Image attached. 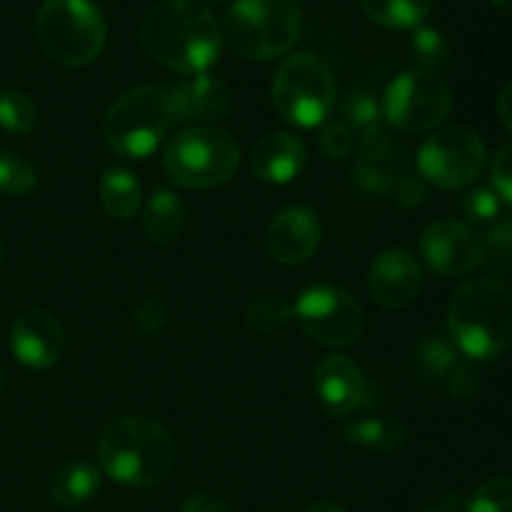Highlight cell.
Returning a JSON list of instances; mask_svg holds the SVG:
<instances>
[{"label":"cell","mask_w":512,"mask_h":512,"mask_svg":"<svg viewBox=\"0 0 512 512\" xmlns=\"http://www.w3.org/2000/svg\"><path fill=\"white\" fill-rule=\"evenodd\" d=\"M140 48L170 70L205 73L223 53V28L205 5L195 0H160L143 15Z\"/></svg>","instance_id":"cell-1"},{"label":"cell","mask_w":512,"mask_h":512,"mask_svg":"<svg viewBox=\"0 0 512 512\" xmlns=\"http://www.w3.org/2000/svg\"><path fill=\"white\" fill-rule=\"evenodd\" d=\"M100 470L128 488H153L168 478L175 443L168 430L145 415H120L98 438Z\"/></svg>","instance_id":"cell-2"},{"label":"cell","mask_w":512,"mask_h":512,"mask_svg":"<svg viewBox=\"0 0 512 512\" xmlns=\"http://www.w3.org/2000/svg\"><path fill=\"white\" fill-rule=\"evenodd\" d=\"M448 333L470 360L490 363L512 345V295L498 278H475L455 290Z\"/></svg>","instance_id":"cell-3"},{"label":"cell","mask_w":512,"mask_h":512,"mask_svg":"<svg viewBox=\"0 0 512 512\" xmlns=\"http://www.w3.org/2000/svg\"><path fill=\"white\" fill-rule=\"evenodd\" d=\"M298 0H235L225 15L223 40L248 60H275L300 38Z\"/></svg>","instance_id":"cell-4"},{"label":"cell","mask_w":512,"mask_h":512,"mask_svg":"<svg viewBox=\"0 0 512 512\" xmlns=\"http://www.w3.org/2000/svg\"><path fill=\"white\" fill-rule=\"evenodd\" d=\"M35 35L60 65L93 63L105 45V20L90 0H45L35 15Z\"/></svg>","instance_id":"cell-5"},{"label":"cell","mask_w":512,"mask_h":512,"mask_svg":"<svg viewBox=\"0 0 512 512\" xmlns=\"http://www.w3.org/2000/svg\"><path fill=\"white\" fill-rule=\"evenodd\" d=\"M240 165V148L225 130L185 128L168 143L163 155L165 175L180 188H218Z\"/></svg>","instance_id":"cell-6"},{"label":"cell","mask_w":512,"mask_h":512,"mask_svg":"<svg viewBox=\"0 0 512 512\" xmlns=\"http://www.w3.org/2000/svg\"><path fill=\"white\" fill-rule=\"evenodd\" d=\"M273 105L288 123L318 128L328 123L335 108V75L323 58L295 53L278 65L273 75Z\"/></svg>","instance_id":"cell-7"},{"label":"cell","mask_w":512,"mask_h":512,"mask_svg":"<svg viewBox=\"0 0 512 512\" xmlns=\"http://www.w3.org/2000/svg\"><path fill=\"white\" fill-rule=\"evenodd\" d=\"M170 125L173 120L168 90L158 85H138L110 105L103 120V133L115 153L143 160L163 143Z\"/></svg>","instance_id":"cell-8"},{"label":"cell","mask_w":512,"mask_h":512,"mask_svg":"<svg viewBox=\"0 0 512 512\" xmlns=\"http://www.w3.org/2000/svg\"><path fill=\"white\" fill-rule=\"evenodd\" d=\"M383 118L403 133H428L453 110V93L438 73L430 70H405L385 88Z\"/></svg>","instance_id":"cell-9"},{"label":"cell","mask_w":512,"mask_h":512,"mask_svg":"<svg viewBox=\"0 0 512 512\" xmlns=\"http://www.w3.org/2000/svg\"><path fill=\"white\" fill-rule=\"evenodd\" d=\"M488 148L475 130L463 125L435 130L418 150V170L425 183L440 190H458L483 175Z\"/></svg>","instance_id":"cell-10"},{"label":"cell","mask_w":512,"mask_h":512,"mask_svg":"<svg viewBox=\"0 0 512 512\" xmlns=\"http://www.w3.org/2000/svg\"><path fill=\"white\" fill-rule=\"evenodd\" d=\"M293 318L308 338L328 348H348L358 343L365 328L360 305L338 285H313L303 290L293 305Z\"/></svg>","instance_id":"cell-11"},{"label":"cell","mask_w":512,"mask_h":512,"mask_svg":"<svg viewBox=\"0 0 512 512\" xmlns=\"http://www.w3.org/2000/svg\"><path fill=\"white\" fill-rule=\"evenodd\" d=\"M420 255L433 273L460 278L483 265V238L460 220H435L420 235Z\"/></svg>","instance_id":"cell-12"},{"label":"cell","mask_w":512,"mask_h":512,"mask_svg":"<svg viewBox=\"0 0 512 512\" xmlns=\"http://www.w3.org/2000/svg\"><path fill=\"white\" fill-rule=\"evenodd\" d=\"M165 90H168L170 120L180 128H208L210 123L228 118L233 110V93L228 85L208 73L190 75Z\"/></svg>","instance_id":"cell-13"},{"label":"cell","mask_w":512,"mask_h":512,"mask_svg":"<svg viewBox=\"0 0 512 512\" xmlns=\"http://www.w3.org/2000/svg\"><path fill=\"white\" fill-rule=\"evenodd\" d=\"M10 350L28 368H53L65 350L63 325L45 310H25L10 328Z\"/></svg>","instance_id":"cell-14"},{"label":"cell","mask_w":512,"mask_h":512,"mask_svg":"<svg viewBox=\"0 0 512 512\" xmlns=\"http://www.w3.org/2000/svg\"><path fill=\"white\" fill-rule=\"evenodd\" d=\"M423 288L420 263L403 248H390L373 260L368 273V290L383 308H405Z\"/></svg>","instance_id":"cell-15"},{"label":"cell","mask_w":512,"mask_h":512,"mask_svg":"<svg viewBox=\"0 0 512 512\" xmlns=\"http://www.w3.org/2000/svg\"><path fill=\"white\" fill-rule=\"evenodd\" d=\"M323 228L315 210L305 205H290L280 210L268 228V253L283 265L308 263L320 248Z\"/></svg>","instance_id":"cell-16"},{"label":"cell","mask_w":512,"mask_h":512,"mask_svg":"<svg viewBox=\"0 0 512 512\" xmlns=\"http://www.w3.org/2000/svg\"><path fill=\"white\" fill-rule=\"evenodd\" d=\"M313 388L320 405L335 418H345L365 403V380L348 355H325L313 373Z\"/></svg>","instance_id":"cell-17"},{"label":"cell","mask_w":512,"mask_h":512,"mask_svg":"<svg viewBox=\"0 0 512 512\" xmlns=\"http://www.w3.org/2000/svg\"><path fill=\"white\" fill-rule=\"evenodd\" d=\"M305 165V143L298 135L268 133L255 143L250 168L263 183L285 185L298 178Z\"/></svg>","instance_id":"cell-18"},{"label":"cell","mask_w":512,"mask_h":512,"mask_svg":"<svg viewBox=\"0 0 512 512\" xmlns=\"http://www.w3.org/2000/svg\"><path fill=\"white\" fill-rule=\"evenodd\" d=\"M405 168H408L405 153L400 148H393V143L383 135V138L360 145L353 178L365 193L385 195L395 190V185L405 178Z\"/></svg>","instance_id":"cell-19"},{"label":"cell","mask_w":512,"mask_h":512,"mask_svg":"<svg viewBox=\"0 0 512 512\" xmlns=\"http://www.w3.org/2000/svg\"><path fill=\"white\" fill-rule=\"evenodd\" d=\"M103 480V470L95 468L93 463L85 460H73V463L60 465L48 483L50 500L63 508H75L95 498Z\"/></svg>","instance_id":"cell-20"},{"label":"cell","mask_w":512,"mask_h":512,"mask_svg":"<svg viewBox=\"0 0 512 512\" xmlns=\"http://www.w3.org/2000/svg\"><path fill=\"white\" fill-rule=\"evenodd\" d=\"M185 223V208L178 195L168 188L153 190L143 208V228L153 243L168 245L180 235Z\"/></svg>","instance_id":"cell-21"},{"label":"cell","mask_w":512,"mask_h":512,"mask_svg":"<svg viewBox=\"0 0 512 512\" xmlns=\"http://www.w3.org/2000/svg\"><path fill=\"white\" fill-rule=\"evenodd\" d=\"M100 203L105 213L115 220L133 218L143 203V185L130 170L108 168L100 178Z\"/></svg>","instance_id":"cell-22"},{"label":"cell","mask_w":512,"mask_h":512,"mask_svg":"<svg viewBox=\"0 0 512 512\" xmlns=\"http://www.w3.org/2000/svg\"><path fill=\"white\" fill-rule=\"evenodd\" d=\"M340 123L350 130L358 145L370 143L385 135L383 108L370 93H350L340 103Z\"/></svg>","instance_id":"cell-23"},{"label":"cell","mask_w":512,"mask_h":512,"mask_svg":"<svg viewBox=\"0 0 512 512\" xmlns=\"http://www.w3.org/2000/svg\"><path fill=\"white\" fill-rule=\"evenodd\" d=\"M405 425L400 420L388 418V415H378V418H360L345 428V438L348 443L360 445L368 450H398L405 443Z\"/></svg>","instance_id":"cell-24"},{"label":"cell","mask_w":512,"mask_h":512,"mask_svg":"<svg viewBox=\"0 0 512 512\" xmlns=\"http://www.w3.org/2000/svg\"><path fill=\"white\" fill-rule=\"evenodd\" d=\"M365 15L385 28L410 30L428 18L433 0H360Z\"/></svg>","instance_id":"cell-25"},{"label":"cell","mask_w":512,"mask_h":512,"mask_svg":"<svg viewBox=\"0 0 512 512\" xmlns=\"http://www.w3.org/2000/svg\"><path fill=\"white\" fill-rule=\"evenodd\" d=\"M420 370L435 380H448L460 365V350L445 335H430L415 350Z\"/></svg>","instance_id":"cell-26"},{"label":"cell","mask_w":512,"mask_h":512,"mask_svg":"<svg viewBox=\"0 0 512 512\" xmlns=\"http://www.w3.org/2000/svg\"><path fill=\"white\" fill-rule=\"evenodd\" d=\"M38 123L33 100L20 90H0V128L8 133L25 135Z\"/></svg>","instance_id":"cell-27"},{"label":"cell","mask_w":512,"mask_h":512,"mask_svg":"<svg viewBox=\"0 0 512 512\" xmlns=\"http://www.w3.org/2000/svg\"><path fill=\"white\" fill-rule=\"evenodd\" d=\"M410 53H413L420 70H430V73L443 68L450 58L445 35L440 33V30L428 28V25H418V28H415L413 38H410Z\"/></svg>","instance_id":"cell-28"},{"label":"cell","mask_w":512,"mask_h":512,"mask_svg":"<svg viewBox=\"0 0 512 512\" xmlns=\"http://www.w3.org/2000/svg\"><path fill=\"white\" fill-rule=\"evenodd\" d=\"M290 320H293V305L283 295H260L248 308V323L260 333H278Z\"/></svg>","instance_id":"cell-29"},{"label":"cell","mask_w":512,"mask_h":512,"mask_svg":"<svg viewBox=\"0 0 512 512\" xmlns=\"http://www.w3.org/2000/svg\"><path fill=\"white\" fill-rule=\"evenodd\" d=\"M38 185V173L25 158L0 153V190L8 195H28Z\"/></svg>","instance_id":"cell-30"},{"label":"cell","mask_w":512,"mask_h":512,"mask_svg":"<svg viewBox=\"0 0 512 512\" xmlns=\"http://www.w3.org/2000/svg\"><path fill=\"white\" fill-rule=\"evenodd\" d=\"M483 263L495 270L512 268V208L505 218L495 220V228L483 238Z\"/></svg>","instance_id":"cell-31"},{"label":"cell","mask_w":512,"mask_h":512,"mask_svg":"<svg viewBox=\"0 0 512 512\" xmlns=\"http://www.w3.org/2000/svg\"><path fill=\"white\" fill-rule=\"evenodd\" d=\"M505 203L500 200V195L495 193L493 185H483V188H475L465 195L463 200V213L470 223L478 225H490L503 215Z\"/></svg>","instance_id":"cell-32"},{"label":"cell","mask_w":512,"mask_h":512,"mask_svg":"<svg viewBox=\"0 0 512 512\" xmlns=\"http://www.w3.org/2000/svg\"><path fill=\"white\" fill-rule=\"evenodd\" d=\"M465 512H512V478H493L480 485Z\"/></svg>","instance_id":"cell-33"},{"label":"cell","mask_w":512,"mask_h":512,"mask_svg":"<svg viewBox=\"0 0 512 512\" xmlns=\"http://www.w3.org/2000/svg\"><path fill=\"white\" fill-rule=\"evenodd\" d=\"M320 148H323L328 158L345 160L353 153L355 140L340 120H330V123H323V128H320Z\"/></svg>","instance_id":"cell-34"},{"label":"cell","mask_w":512,"mask_h":512,"mask_svg":"<svg viewBox=\"0 0 512 512\" xmlns=\"http://www.w3.org/2000/svg\"><path fill=\"white\" fill-rule=\"evenodd\" d=\"M490 178H493V190L500 195L505 208H512V143L498 150Z\"/></svg>","instance_id":"cell-35"},{"label":"cell","mask_w":512,"mask_h":512,"mask_svg":"<svg viewBox=\"0 0 512 512\" xmlns=\"http://www.w3.org/2000/svg\"><path fill=\"white\" fill-rule=\"evenodd\" d=\"M478 385H480L478 373H475L473 365H468V363H460L458 370H455V373L448 378L450 395L458 400L473 398L475 390H478Z\"/></svg>","instance_id":"cell-36"},{"label":"cell","mask_w":512,"mask_h":512,"mask_svg":"<svg viewBox=\"0 0 512 512\" xmlns=\"http://www.w3.org/2000/svg\"><path fill=\"white\" fill-rule=\"evenodd\" d=\"M428 198V188H425L423 178H410L405 175L398 185H395V200H398L403 208H418Z\"/></svg>","instance_id":"cell-37"},{"label":"cell","mask_w":512,"mask_h":512,"mask_svg":"<svg viewBox=\"0 0 512 512\" xmlns=\"http://www.w3.org/2000/svg\"><path fill=\"white\" fill-rule=\"evenodd\" d=\"M135 323H138V328L143 330L145 335L158 333V330L163 328V323H165V310H163V305L155 303V300H150V303H145L143 308L138 310V318H135Z\"/></svg>","instance_id":"cell-38"},{"label":"cell","mask_w":512,"mask_h":512,"mask_svg":"<svg viewBox=\"0 0 512 512\" xmlns=\"http://www.w3.org/2000/svg\"><path fill=\"white\" fill-rule=\"evenodd\" d=\"M180 512H230V510L225 508L218 498H213V495L200 493V495H190Z\"/></svg>","instance_id":"cell-39"},{"label":"cell","mask_w":512,"mask_h":512,"mask_svg":"<svg viewBox=\"0 0 512 512\" xmlns=\"http://www.w3.org/2000/svg\"><path fill=\"white\" fill-rule=\"evenodd\" d=\"M498 118H500V123H503L505 128L512 133V80L505 85L503 93H500V98H498Z\"/></svg>","instance_id":"cell-40"},{"label":"cell","mask_w":512,"mask_h":512,"mask_svg":"<svg viewBox=\"0 0 512 512\" xmlns=\"http://www.w3.org/2000/svg\"><path fill=\"white\" fill-rule=\"evenodd\" d=\"M420 512H460V500L458 498H448V500H443L440 505H435V508H425Z\"/></svg>","instance_id":"cell-41"},{"label":"cell","mask_w":512,"mask_h":512,"mask_svg":"<svg viewBox=\"0 0 512 512\" xmlns=\"http://www.w3.org/2000/svg\"><path fill=\"white\" fill-rule=\"evenodd\" d=\"M305 512H345L340 505L330 503V500H320V503H313Z\"/></svg>","instance_id":"cell-42"},{"label":"cell","mask_w":512,"mask_h":512,"mask_svg":"<svg viewBox=\"0 0 512 512\" xmlns=\"http://www.w3.org/2000/svg\"><path fill=\"white\" fill-rule=\"evenodd\" d=\"M490 3L500 10H512V0H490Z\"/></svg>","instance_id":"cell-43"},{"label":"cell","mask_w":512,"mask_h":512,"mask_svg":"<svg viewBox=\"0 0 512 512\" xmlns=\"http://www.w3.org/2000/svg\"><path fill=\"white\" fill-rule=\"evenodd\" d=\"M5 385V373H3V365H0V390H3Z\"/></svg>","instance_id":"cell-44"}]
</instances>
